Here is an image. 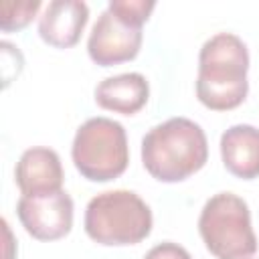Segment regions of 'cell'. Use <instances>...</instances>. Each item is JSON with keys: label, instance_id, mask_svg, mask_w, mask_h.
<instances>
[{"label": "cell", "instance_id": "obj_1", "mask_svg": "<svg viewBox=\"0 0 259 259\" xmlns=\"http://www.w3.org/2000/svg\"><path fill=\"white\" fill-rule=\"evenodd\" d=\"M249 51L233 32H217L198 53L196 97L212 111L239 107L249 93Z\"/></svg>", "mask_w": 259, "mask_h": 259}, {"label": "cell", "instance_id": "obj_2", "mask_svg": "<svg viewBox=\"0 0 259 259\" xmlns=\"http://www.w3.org/2000/svg\"><path fill=\"white\" fill-rule=\"evenodd\" d=\"M208 160L204 130L188 117H170L142 138V164L160 182H182Z\"/></svg>", "mask_w": 259, "mask_h": 259}, {"label": "cell", "instance_id": "obj_3", "mask_svg": "<svg viewBox=\"0 0 259 259\" xmlns=\"http://www.w3.org/2000/svg\"><path fill=\"white\" fill-rule=\"evenodd\" d=\"M152 208L134 190H105L87 202L83 227L91 241L105 247L138 245L152 233Z\"/></svg>", "mask_w": 259, "mask_h": 259}, {"label": "cell", "instance_id": "obj_4", "mask_svg": "<svg viewBox=\"0 0 259 259\" xmlns=\"http://www.w3.org/2000/svg\"><path fill=\"white\" fill-rule=\"evenodd\" d=\"M198 233L217 259H251L257 251L249 204L235 192H217L204 202Z\"/></svg>", "mask_w": 259, "mask_h": 259}, {"label": "cell", "instance_id": "obj_5", "mask_svg": "<svg viewBox=\"0 0 259 259\" xmlns=\"http://www.w3.org/2000/svg\"><path fill=\"white\" fill-rule=\"evenodd\" d=\"M71 158L79 174L91 182L119 178L130 164V146L123 125L103 115L89 117L75 132Z\"/></svg>", "mask_w": 259, "mask_h": 259}, {"label": "cell", "instance_id": "obj_6", "mask_svg": "<svg viewBox=\"0 0 259 259\" xmlns=\"http://www.w3.org/2000/svg\"><path fill=\"white\" fill-rule=\"evenodd\" d=\"M142 26H134L105 8L91 26L87 53L95 65L111 67L136 59L142 49Z\"/></svg>", "mask_w": 259, "mask_h": 259}, {"label": "cell", "instance_id": "obj_7", "mask_svg": "<svg viewBox=\"0 0 259 259\" xmlns=\"http://www.w3.org/2000/svg\"><path fill=\"white\" fill-rule=\"evenodd\" d=\"M16 214L24 231L36 241H57L71 233L73 198L67 190L40 196H20Z\"/></svg>", "mask_w": 259, "mask_h": 259}, {"label": "cell", "instance_id": "obj_8", "mask_svg": "<svg viewBox=\"0 0 259 259\" xmlns=\"http://www.w3.org/2000/svg\"><path fill=\"white\" fill-rule=\"evenodd\" d=\"M63 164L55 150L34 146L22 152L14 168V182L22 196H40L63 190Z\"/></svg>", "mask_w": 259, "mask_h": 259}, {"label": "cell", "instance_id": "obj_9", "mask_svg": "<svg viewBox=\"0 0 259 259\" xmlns=\"http://www.w3.org/2000/svg\"><path fill=\"white\" fill-rule=\"evenodd\" d=\"M87 20L89 6L83 0H53L38 16V34L55 49H71L79 42Z\"/></svg>", "mask_w": 259, "mask_h": 259}, {"label": "cell", "instance_id": "obj_10", "mask_svg": "<svg viewBox=\"0 0 259 259\" xmlns=\"http://www.w3.org/2000/svg\"><path fill=\"white\" fill-rule=\"evenodd\" d=\"M221 158L225 168L243 180L259 176V127L237 123L221 136Z\"/></svg>", "mask_w": 259, "mask_h": 259}, {"label": "cell", "instance_id": "obj_11", "mask_svg": "<svg viewBox=\"0 0 259 259\" xmlns=\"http://www.w3.org/2000/svg\"><path fill=\"white\" fill-rule=\"evenodd\" d=\"M93 95L101 109L134 115L148 103L150 83L142 73H121L99 81Z\"/></svg>", "mask_w": 259, "mask_h": 259}, {"label": "cell", "instance_id": "obj_12", "mask_svg": "<svg viewBox=\"0 0 259 259\" xmlns=\"http://www.w3.org/2000/svg\"><path fill=\"white\" fill-rule=\"evenodd\" d=\"M40 0H24V2H10L4 0L0 2V28L4 32L20 30L24 28L38 12Z\"/></svg>", "mask_w": 259, "mask_h": 259}, {"label": "cell", "instance_id": "obj_13", "mask_svg": "<svg viewBox=\"0 0 259 259\" xmlns=\"http://www.w3.org/2000/svg\"><path fill=\"white\" fill-rule=\"evenodd\" d=\"M107 8L121 20L134 26H144L152 10L156 8V2L154 0H109Z\"/></svg>", "mask_w": 259, "mask_h": 259}, {"label": "cell", "instance_id": "obj_14", "mask_svg": "<svg viewBox=\"0 0 259 259\" xmlns=\"http://www.w3.org/2000/svg\"><path fill=\"white\" fill-rule=\"evenodd\" d=\"M144 259H192V257L182 245L172 243V241H164V243L154 245L144 255Z\"/></svg>", "mask_w": 259, "mask_h": 259}]
</instances>
